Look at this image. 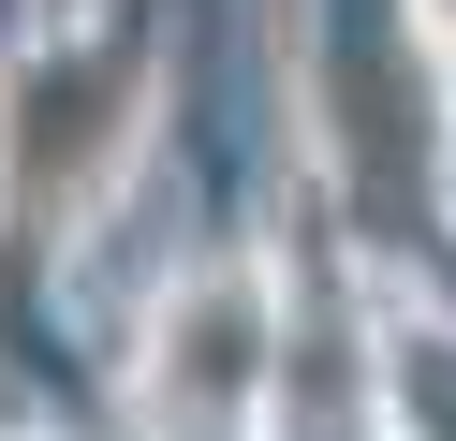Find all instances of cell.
Instances as JSON below:
<instances>
[{
    "label": "cell",
    "instance_id": "obj_3",
    "mask_svg": "<svg viewBox=\"0 0 456 441\" xmlns=\"http://www.w3.org/2000/svg\"><path fill=\"white\" fill-rule=\"evenodd\" d=\"M133 88V59H74V74H30V103H15V192L45 206V176L60 162H89V133H103V103Z\"/></svg>",
    "mask_w": 456,
    "mask_h": 441
},
{
    "label": "cell",
    "instance_id": "obj_1",
    "mask_svg": "<svg viewBox=\"0 0 456 441\" xmlns=\"http://www.w3.org/2000/svg\"><path fill=\"white\" fill-rule=\"evenodd\" d=\"M324 147L354 176L368 221H412L427 192V45H412V0H324Z\"/></svg>",
    "mask_w": 456,
    "mask_h": 441
},
{
    "label": "cell",
    "instance_id": "obj_2",
    "mask_svg": "<svg viewBox=\"0 0 456 441\" xmlns=\"http://www.w3.org/2000/svg\"><path fill=\"white\" fill-rule=\"evenodd\" d=\"M250 353H265V323H250V280H191L177 309H162V412L221 427V412L250 397Z\"/></svg>",
    "mask_w": 456,
    "mask_h": 441
},
{
    "label": "cell",
    "instance_id": "obj_4",
    "mask_svg": "<svg viewBox=\"0 0 456 441\" xmlns=\"http://www.w3.org/2000/svg\"><path fill=\"white\" fill-rule=\"evenodd\" d=\"M397 397H412L427 441H456V339H412V353H397Z\"/></svg>",
    "mask_w": 456,
    "mask_h": 441
}]
</instances>
